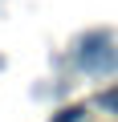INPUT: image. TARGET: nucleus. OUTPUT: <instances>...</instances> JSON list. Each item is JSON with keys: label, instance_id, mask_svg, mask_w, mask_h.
<instances>
[{"label": "nucleus", "instance_id": "nucleus-1", "mask_svg": "<svg viewBox=\"0 0 118 122\" xmlns=\"http://www.w3.org/2000/svg\"><path fill=\"white\" fill-rule=\"evenodd\" d=\"M77 65H82L86 73H110V69L118 65V49H114V41H110L106 29L82 37V45H77Z\"/></svg>", "mask_w": 118, "mask_h": 122}, {"label": "nucleus", "instance_id": "nucleus-2", "mask_svg": "<svg viewBox=\"0 0 118 122\" xmlns=\"http://www.w3.org/2000/svg\"><path fill=\"white\" fill-rule=\"evenodd\" d=\"M98 110H106V114H114V118H118V86H110V90H102V94H98Z\"/></svg>", "mask_w": 118, "mask_h": 122}, {"label": "nucleus", "instance_id": "nucleus-3", "mask_svg": "<svg viewBox=\"0 0 118 122\" xmlns=\"http://www.w3.org/2000/svg\"><path fill=\"white\" fill-rule=\"evenodd\" d=\"M86 118V106H65V110H57L49 122H82Z\"/></svg>", "mask_w": 118, "mask_h": 122}]
</instances>
